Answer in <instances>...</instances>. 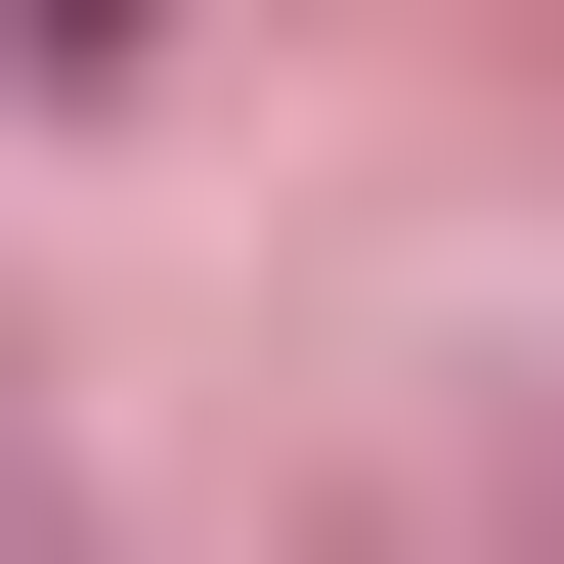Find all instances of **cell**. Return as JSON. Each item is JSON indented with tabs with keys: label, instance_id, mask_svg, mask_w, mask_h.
<instances>
[{
	"label": "cell",
	"instance_id": "obj_1",
	"mask_svg": "<svg viewBox=\"0 0 564 564\" xmlns=\"http://www.w3.org/2000/svg\"><path fill=\"white\" fill-rule=\"evenodd\" d=\"M131 44H174V0H44V87H131Z\"/></svg>",
	"mask_w": 564,
	"mask_h": 564
}]
</instances>
